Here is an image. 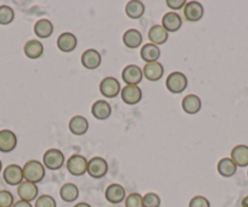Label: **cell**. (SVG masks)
I'll return each mask as SVG.
<instances>
[{
	"label": "cell",
	"mask_w": 248,
	"mask_h": 207,
	"mask_svg": "<svg viewBox=\"0 0 248 207\" xmlns=\"http://www.w3.org/2000/svg\"><path fill=\"white\" fill-rule=\"evenodd\" d=\"M23 178L26 182H31L33 184H38L45 177V167L42 162L37 160H31L23 166Z\"/></svg>",
	"instance_id": "1"
},
{
	"label": "cell",
	"mask_w": 248,
	"mask_h": 207,
	"mask_svg": "<svg viewBox=\"0 0 248 207\" xmlns=\"http://www.w3.org/2000/svg\"><path fill=\"white\" fill-rule=\"evenodd\" d=\"M43 165L50 171H57L65 165V155L59 149H49L43 155Z\"/></svg>",
	"instance_id": "2"
},
{
	"label": "cell",
	"mask_w": 248,
	"mask_h": 207,
	"mask_svg": "<svg viewBox=\"0 0 248 207\" xmlns=\"http://www.w3.org/2000/svg\"><path fill=\"white\" fill-rule=\"evenodd\" d=\"M166 87L173 94H180L187 88V78L183 72H171L166 80Z\"/></svg>",
	"instance_id": "3"
},
{
	"label": "cell",
	"mask_w": 248,
	"mask_h": 207,
	"mask_svg": "<svg viewBox=\"0 0 248 207\" xmlns=\"http://www.w3.org/2000/svg\"><path fill=\"white\" fill-rule=\"evenodd\" d=\"M66 166H67V171L71 175L80 177V175L87 173L88 160L82 155H72L66 162Z\"/></svg>",
	"instance_id": "4"
},
{
	"label": "cell",
	"mask_w": 248,
	"mask_h": 207,
	"mask_svg": "<svg viewBox=\"0 0 248 207\" xmlns=\"http://www.w3.org/2000/svg\"><path fill=\"white\" fill-rule=\"evenodd\" d=\"M107 171H108V165H107L105 159L96 156V158H93L92 160L88 161L87 173L92 178L100 179L107 175Z\"/></svg>",
	"instance_id": "5"
},
{
	"label": "cell",
	"mask_w": 248,
	"mask_h": 207,
	"mask_svg": "<svg viewBox=\"0 0 248 207\" xmlns=\"http://www.w3.org/2000/svg\"><path fill=\"white\" fill-rule=\"evenodd\" d=\"M144 73L138 65H128L122 71V80L127 85H138L142 80Z\"/></svg>",
	"instance_id": "6"
},
{
	"label": "cell",
	"mask_w": 248,
	"mask_h": 207,
	"mask_svg": "<svg viewBox=\"0 0 248 207\" xmlns=\"http://www.w3.org/2000/svg\"><path fill=\"white\" fill-rule=\"evenodd\" d=\"M122 100L128 105H137L142 99V90L139 85H125L121 90Z\"/></svg>",
	"instance_id": "7"
},
{
	"label": "cell",
	"mask_w": 248,
	"mask_h": 207,
	"mask_svg": "<svg viewBox=\"0 0 248 207\" xmlns=\"http://www.w3.org/2000/svg\"><path fill=\"white\" fill-rule=\"evenodd\" d=\"M119 92H121V84H119L118 80H116L114 77H106L100 83V93L105 97L114 99L119 94Z\"/></svg>",
	"instance_id": "8"
},
{
	"label": "cell",
	"mask_w": 248,
	"mask_h": 207,
	"mask_svg": "<svg viewBox=\"0 0 248 207\" xmlns=\"http://www.w3.org/2000/svg\"><path fill=\"white\" fill-rule=\"evenodd\" d=\"M204 9L199 1H189L184 6V16L190 22H197L203 17Z\"/></svg>",
	"instance_id": "9"
},
{
	"label": "cell",
	"mask_w": 248,
	"mask_h": 207,
	"mask_svg": "<svg viewBox=\"0 0 248 207\" xmlns=\"http://www.w3.org/2000/svg\"><path fill=\"white\" fill-rule=\"evenodd\" d=\"M3 177L9 185H20L22 180L25 179L23 178V170L18 165H9L4 170Z\"/></svg>",
	"instance_id": "10"
},
{
	"label": "cell",
	"mask_w": 248,
	"mask_h": 207,
	"mask_svg": "<svg viewBox=\"0 0 248 207\" xmlns=\"http://www.w3.org/2000/svg\"><path fill=\"white\" fill-rule=\"evenodd\" d=\"M105 197L111 204H121L127 197L125 196V189L121 184H117V183L109 184L106 188V191H105Z\"/></svg>",
	"instance_id": "11"
},
{
	"label": "cell",
	"mask_w": 248,
	"mask_h": 207,
	"mask_svg": "<svg viewBox=\"0 0 248 207\" xmlns=\"http://www.w3.org/2000/svg\"><path fill=\"white\" fill-rule=\"evenodd\" d=\"M181 108H183L184 112L187 115H196L201 110L202 101L199 95L189 94L186 95L181 101Z\"/></svg>",
	"instance_id": "12"
},
{
	"label": "cell",
	"mask_w": 248,
	"mask_h": 207,
	"mask_svg": "<svg viewBox=\"0 0 248 207\" xmlns=\"http://www.w3.org/2000/svg\"><path fill=\"white\" fill-rule=\"evenodd\" d=\"M17 145V137L13 130H0V152H11Z\"/></svg>",
	"instance_id": "13"
},
{
	"label": "cell",
	"mask_w": 248,
	"mask_h": 207,
	"mask_svg": "<svg viewBox=\"0 0 248 207\" xmlns=\"http://www.w3.org/2000/svg\"><path fill=\"white\" fill-rule=\"evenodd\" d=\"M77 38H76V35L73 33L65 32L59 35L56 45L63 53H72L73 50L77 48Z\"/></svg>",
	"instance_id": "14"
},
{
	"label": "cell",
	"mask_w": 248,
	"mask_h": 207,
	"mask_svg": "<svg viewBox=\"0 0 248 207\" xmlns=\"http://www.w3.org/2000/svg\"><path fill=\"white\" fill-rule=\"evenodd\" d=\"M38 192H39V190H38L37 184H33L31 182H22L17 188L18 196L23 201H33V200L37 199Z\"/></svg>",
	"instance_id": "15"
},
{
	"label": "cell",
	"mask_w": 248,
	"mask_h": 207,
	"mask_svg": "<svg viewBox=\"0 0 248 207\" xmlns=\"http://www.w3.org/2000/svg\"><path fill=\"white\" fill-rule=\"evenodd\" d=\"M101 55L97 50L88 49L82 55V65L87 70H95L101 65Z\"/></svg>",
	"instance_id": "16"
},
{
	"label": "cell",
	"mask_w": 248,
	"mask_h": 207,
	"mask_svg": "<svg viewBox=\"0 0 248 207\" xmlns=\"http://www.w3.org/2000/svg\"><path fill=\"white\" fill-rule=\"evenodd\" d=\"M142 73H144V77L149 80L150 82H157V80H159L163 77L164 67L158 61L157 63H150L144 66Z\"/></svg>",
	"instance_id": "17"
},
{
	"label": "cell",
	"mask_w": 248,
	"mask_h": 207,
	"mask_svg": "<svg viewBox=\"0 0 248 207\" xmlns=\"http://www.w3.org/2000/svg\"><path fill=\"white\" fill-rule=\"evenodd\" d=\"M112 108L106 100H97L93 104L92 106V115L94 116L96 120L104 121L111 116Z\"/></svg>",
	"instance_id": "18"
},
{
	"label": "cell",
	"mask_w": 248,
	"mask_h": 207,
	"mask_svg": "<svg viewBox=\"0 0 248 207\" xmlns=\"http://www.w3.org/2000/svg\"><path fill=\"white\" fill-rule=\"evenodd\" d=\"M162 26L167 32H176L183 26V20L181 16L176 13H167L162 17Z\"/></svg>",
	"instance_id": "19"
},
{
	"label": "cell",
	"mask_w": 248,
	"mask_h": 207,
	"mask_svg": "<svg viewBox=\"0 0 248 207\" xmlns=\"http://www.w3.org/2000/svg\"><path fill=\"white\" fill-rule=\"evenodd\" d=\"M231 160L237 167L248 166V146L247 145H237L231 150Z\"/></svg>",
	"instance_id": "20"
},
{
	"label": "cell",
	"mask_w": 248,
	"mask_h": 207,
	"mask_svg": "<svg viewBox=\"0 0 248 207\" xmlns=\"http://www.w3.org/2000/svg\"><path fill=\"white\" fill-rule=\"evenodd\" d=\"M140 55H141V59L146 64L157 63V60L161 56V49L157 45L152 44V43H146V44L142 45Z\"/></svg>",
	"instance_id": "21"
},
{
	"label": "cell",
	"mask_w": 248,
	"mask_h": 207,
	"mask_svg": "<svg viewBox=\"0 0 248 207\" xmlns=\"http://www.w3.org/2000/svg\"><path fill=\"white\" fill-rule=\"evenodd\" d=\"M68 128H70L72 134L83 135L89 129V122H88V120L85 117L78 115L71 118L70 123H68Z\"/></svg>",
	"instance_id": "22"
},
{
	"label": "cell",
	"mask_w": 248,
	"mask_h": 207,
	"mask_svg": "<svg viewBox=\"0 0 248 207\" xmlns=\"http://www.w3.org/2000/svg\"><path fill=\"white\" fill-rule=\"evenodd\" d=\"M168 32L163 28L162 25H155L149 31V39L152 44L162 45L168 40Z\"/></svg>",
	"instance_id": "23"
},
{
	"label": "cell",
	"mask_w": 248,
	"mask_h": 207,
	"mask_svg": "<svg viewBox=\"0 0 248 207\" xmlns=\"http://www.w3.org/2000/svg\"><path fill=\"white\" fill-rule=\"evenodd\" d=\"M124 45L129 49H137L142 44V34L138 30H128L123 34Z\"/></svg>",
	"instance_id": "24"
},
{
	"label": "cell",
	"mask_w": 248,
	"mask_h": 207,
	"mask_svg": "<svg viewBox=\"0 0 248 207\" xmlns=\"http://www.w3.org/2000/svg\"><path fill=\"white\" fill-rule=\"evenodd\" d=\"M23 51H25V55L28 59L35 60V59H39L43 55V53H44V47H43V44L39 40L33 39L26 43L25 48H23Z\"/></svg>",
	"instance_id": "25"
},
{
	"label": "cell",
	"mask_w": 248,
	"mask_h": 207,
	"mask_svg": "<svg viewBox=\"0 0 248 207\" xmlns=\"http://www.w3.org/2000/svg\"><path fill=\"white\" fill-rule=\"evenodd\" d=\"M60 196L63 201L66 202H73L78 199L79 196V189L73 183H66L60 189Z\"/></svg>",
	"instance_id": "26"
},
{
	"label": "cell",
	"mask_w": 248,
	"mask_h": 207,
	"mask_svg": "<svg viewBox=\"0 0 248 207\" xmlns=\"http://www.w3.org/2000/svg\"><path fill=\"white\" fill-rule=\"evenodd\" d=\"M125 14L129 18L138 20L145 14V5L144 3L139 0H130L125 5Z\"/></svg>",
	"instance_id": "27"
},
{
	"label": "cell",
	"mask_w": 248,
	"mask_h": 207,
	"mask_svg": "<svg viewBox=\"0 0 248 207\" xmlns=\"http://www.w3.org/2000/svg\"><path fill=\"white\" fill-rule=\"evenodd\" d=\"M54 32V26H52L51 21L46 20V18H42V20L37 21L34 25V33L37 37L42 38V39H46Z\"/></svg>",
	"instance_id": "28"
},
{
	"label": "cell",
	"mask_w": 248,
	"mask_h": 207,
	"mask_svg": "<svg viewBox=\"0 0 248 207\" xmlns=\"http://www.w3.org/2000/svg\"><path fill=\"white\" fill-rule=\"evenodd\" d=\"M236 171H237V166L233 163V161L231 159L224 158L218 162V172L223 177H232L236 173Z\"/></svg>",
	"instance_id": "29"
},
{
	"label": "cell",
	"mask_w": 248,
	"mask_h": 207,
	"mask_svg": "<svg viewBox=\"0 0 248 207\" xmlns=\"http://www.w3.org/2000/svg\"><path fill=\"white\" fill-rule=\"evenodd\" d=\"M15 18V11L13 10L11 6L1 5L0 6V25L8 26Z\"/></svg>",
	"instance_id": "30"
},
{
	"label": "cell",
	"mask_w": 248,
	"mask_h": 207,
	"mask_svg": "<svg viewBox=\"0 0 248 207\" xmlns=\"http://www.w3.org/2000/svg\"><path fill=\"white\" fill-rule=\"evenodd\" d=\"M144 207H159L161 206V197L156 192H147L142 196Z\"/></svg>",
	"instance_id": "31"
},
{
	"label": "cell",
	"mask_w": 248,
	"mask_h": 207,
	"mask_svg": "<svg viewBox=\"0 0 248 207\" xmlns=\"http://www.w3.org/2000/svg\"><path fill=\"white\" fill-rule=\"evenodd\" d=\"M125 207H144L142 196L139 192H133L125 197Z\"/></svg>",
	"instance_id": "32"
},
{
	"label": "cell",
	"mask_w": 248,
	"mask_h": 207,
	"mask_svg": "<svg viewBox=\"0 0 248 207\" xmlns=\"http://www.w3.org/2000/svg\"><path fill=\"white\" fill-rule=\"evenodd\" d=\"M34 207H57L56 200L50 195H42V196L37 197Z\"/></svg>",
	"instance_id": "33"
},
{
	"label": "cell",
	"mask_w": 248,
	"mask_h": 207,
	"mask_svg": "<svg viewBox=\"0 0 248 207\" xmlns=\"http://www.w3.org/2000/svg\"><path fill=\"white\" fill-rule=\"evenodd\" d=\"M14 204V195L8 190H0V207H13Z\"/></svg>",
	"instance_id": "34"
},
{
	"label": "cell",
	"mask_w": 248,
	"mask_h": 207,
	"mask_svg": "<svg viewBox=\"0 0 248 207\" xmlns=\"http://www.w3.org/2000/svg\"><path fill=\"white\" fill-rule=\"evenodd\" d=\"M189 207H211V202L204 196L199 195V196L192 197L189 204Z\"/></svg>",
	"instance_id": "35"
},
{
	"label": "cell",
	"mask_w": 248,
	"mask_h": 207,
	"mask_svg": "<svg viewBox=\"0 0 248 207\" xmlns=\"http://www.w3.org/2000/svg\"><path fill=\"white\" fill-rule=\"evenodd\" d=\"M166 4L168 8L173 9V10H179L186 5V1L185 0H167Z\"/></svg>",
	"instance_id": "36"
},
{
	"label": "cell",
	"mask_w": 248,
	"mask_h": 207,
	"mask_svg": "<svg viewBox=\"0 0 248 207\" xmlns=\"http://www.w3.org/2000/svg\"><path fill=\"white\" fill-rule=\"evenodd\" d=\"M13 207H33V206H32V205H31V202L23 201V200H20V201H16L15 204H14Z\"/></svg>",
	"instance_id": "37"
},
{
	"label": "cell",
	"mask_w": 248,
	"mask_h": 207,
	"mask_svg": "<svg viewBox=\"0 0 248 207\" xmlns=\"http://www.w3.org/2000/svg\"><path fill=\"white\" fill-rule=\"evenodd\" d=\"M73 207H92L89 204H87V202H78V204H76Z\"/></svg>",
	"instance_id": "38"
},
{
	"label": "cell",
	"mask_w": 248,
	"mask_h": 207,
	"mask_svg": "<svg viewBox=\"0 0 248 207\" xmlns=\"http://www.w3.org/2000/svg\"><path fill=\"white\" fill-rule=\"evenodd\" d=\"M241 204H242V207H248V196L243 197V200Z\"/></svg>",
	"instance_id": "39"
},
{
	"label": "cell",
	"mask_w": 248,
	"mask_h": 207,
	"mask_svg": "<svg viewBox=\"0 0 248 207\" xmlns=\"http://www.w3.org/2000/svg\"><path fill=\"white\" fill-rule=\"evenodd\" d=\"M1 168H3V163H1V161H0V172H1Z\"/></svg>",
	"instance_id": "40"
},
{
	"label": "cell",
	"mask_w": 248,
	"mask_h": 207,
	"mask_svg": "<svg viewBox=\"0 0 248 207\" xmlns=\"http://www.w3.org/2000/svg\"><path fill=\"white\" fill-rule=\"evenodd\" d=\"M247 177H248V172H247Z\"/></svg>",
	"instance_id": "41"
}]
</instances>
